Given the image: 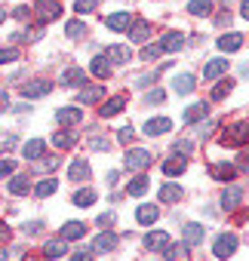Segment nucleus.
<instances>
[{
  "label": "nucleus",
  "mask_w": 249,
  "mask_h": 261,
  "mask_svg": "<svg viewBox=\"0 0 249 261\" xmlns=\"http://www.w3.org/2000/svg\"><path fill=\"white\" fill-rule=\"evenodd\" d=\"M185 46V37L179 34V31H169V34H163V40H160V49L163 53H179Z\"/></svg>",
  "instance_id": "15"
},
{
  "label": "nucleus",
  "mask_w": 249,
  "mask_h": 261,
  "mask_svg": "<svg viewBox=\"0 0 249 261\" xmlns=\"http://www.w3.org/2000/svg\"><path fill=\"white\" fill-rule=\"evenodd\" d=\"M25 261H37V258H31V255H28V258H25Z\"/></svg>",
  "instance_id": "60"
},
{
  "label": "nucleus",
  "mask_w": 249,
  "mask_h": 261,
  "mask_svg": "<svg viewBox=\"0 0 249 261\" xmlns=\"http://www.w3.org/2000/svg\"><path fill=\"white\" fill-rule=\"evenodd\" d=\"M209 114V105H191L188 111H185V123H197V120H203Z\"/></svg>",
  "instance_id": "33"
},
{
  "label": "nucleus",
  "mask_w": 249,
  "mask_h": 261,
  "mask_svg": "<svg viewBox=\"0 0 249 261\" xmlns=\"http://www.w3.org/2000/svg\"><path fill=\"white\" fill-rule=\"evenodd\" d=\"M111 221H114V215H111V212H108V215H98V224H102V227H105V224H111Z\"/></svg>",
  "instance_id": "55"
},
{
  "label": "nucleus",
  "mask_w": 249,
  "mask_h": 261,
  "mask_svg": "<svg viewBox=\"0 0 249 261\" xmlns=\"http://www.w3.org/2000/svg\"><path fill=\"white\" fill-rule=\"evenodd\" d=\"M185 169H188V160H185V157H172V160H166V163H163V175H169V178L182 175Z\"/></svg>",
  "instance_id": "22"
},
{
  "label": "nucleus",
  "mask_w": 249,
  "mask_h": 261,
  "mask_svg": "<svg viewBox=\"0 0 249 261\" xmlns=\"http://www.w3.org/2000/svg\"><path fill=\"white\" fill-rule=\"evenodd\" d=\"M123 166L133 169V172H145L151 166V154L145 148H133V151H127V157H123Z\"/></svg>",
  "instance_id": "1"
},
{
  "label": "nucleus",
  "mask_w": 249,
  "mask_h": 261,
  "mask_svg": "<svg viewBox=\"0 0 249 261\" xmlns=\"http://www.w3.org/2000/svg\"><path fill=\"white\" fill-rule=\"evenodd\" d=\"M243 74H246V77H249V65H246V68H243Z\"/></svg>",
  "instance_id": "58"
},
{
  "label": "nucleus",
  "mask_w": 249,
  "mask_h": 261,
  "mask_svg": "<svg viewBox=\"0 0 249 261\" xmlns=\"http://www.w3.org/2000/svg\"><path fill=\"white\" fill-rule=\"evenodd\" d=\"M133 136H136V133H133V126H123L120 133H117V142H120V145H130V142H133Z\"/></svg>",
  "instance_id": "44"
},
{
  "label": "nucleus",
  "mask_w": 249,
  "mask_h": 261,
  "mask_svg": "<svg viewBox=\"0 0 249 261\" xmlns=\"http://www.w3.org/2000/svg\"><path fill=\"white\" fill-rule=\"evenodd\" d=\"M243 46V37L237 34V31H231V34H221L218 37V49H225V53H237Z\"/></svg>",
  "instance_id": "16"
},
{
  "label": "nucleus",
  "mask_w": 249,
  "mask_h": 261,
  "mask_svg": "<svg viewBox=\"0 0 249 261\" xmlns=\"http://www.w3.org/2000/svg\"><path fill=\"white\" fill-rule=\"evenodd\" d=\"M56 188H59L56 178H43V181L34 185V194H37V197H49V194H56Z\"/></svg>",
  "instance_id": "37"
},
{
  "label": "nucleus",
  "mask_w": 249,
  "mask_h": 261,
  "mask_svg": "<svg viewBox=\"0 0 249 261\" xmlns=\"http://www.w3.org/2000/svg\"><path fill=\"white\" fill-rule=\"evenodd\" d=\"M176 154H191V142H179L176 145Z\"/></svg>",
  "instance_id": "51"
},
{
  "label": "nucleus",
  "mask_w": 249,
  "mask_h": 261,
  "mask_svg": "<svg viewBox=\"0 0 249 261\" xmlns=\"http://www.w3.org/2000/svg\"><path fill=\"white\" fill-rule=\"evenodd\" d=\"M179 200H182V188L179 185L169 181V185L160 188V203H179Z\"/></svg>",
  "instance_id": "31"
},
{
  "label": "nucleus",
  "mask_w": 249,
  "mask_h": 261,
  "mask_svg": "<svg viewBox=\"0 0 249 261\" xmlns=\"http://www.w3.org/2000/svg\"><path fill=\"white\" fill-rule=\"evenodd\" d=\"M169 129H172V120L169 117H154V120H148L145 123V136H163V133H169Z\"/></svg>",
  "instance_id": "7"
},
{
  "label": "nucleus",
  "mask_w": 249,
  "mask_h": 261,
  "mask_svg": "<svg viewBox=\"0 0 249 261\" xmlns=\"http://www.w3.org/2000/svg\"><path fill=\"white\" fill-rule=\"evenodd\" d=\"M127 194H130V197H145V194H148V178H145V175H136V178L127 185Z\"/></svg>",
  "instance_id": "30"
},
{
  "label": "nucleus",
  "mask_w": 249,
  "mask_h": 261,
  "mask_svg": "<svg viewBox=\"0 0 249 261\" xmlns=\"http://www.w3.org/2000/svg\"><path fill=\"white\" fill-rule=\"evenodd\" d=\"M31 16V7H16V19H28Z\"/></svg>",
  "instance_id": "50"
},
{
  "label": "nucleus",
  "mask_w": 249,
  "mask_h": 261,
  "mask_svg": "<svg viewBox=\"0 0 249 261\" xmlns=\"http://www.w3.org/2000/svg\"><path fill=\"white\" fill-rule=\"evenodd\" d=\"M71 261H92V252H74Z\"/></svg>",
  "instance_id": "53"
},
{
  "label": "nucleus",
  "mask_w": 249,
  "mask_h": 261,
  "mask_svg": "<svg viewBox=\"0 0 249 261\" xmlns=\"http://www.w3.org/2000/svg\"><path fill=\"white\" fill-rule=\"evenodd\" d=\"M194 86H197V83H194V77H191V74H179V77H176V83H172V89H176L179 95L194 92Z\"/></svg>",
  "instance_id": "28"
},
{
  "label": "nucleus",
  "mask_w": 249,
  "mask_h": 261,
  "mask_svg": "<svg viewBox=\"0 0 249 261\" xmlns=\"http://www.w3.org/2000/svg\"><path fill=\"white\" fill-rule=\"evenodd\" d=\"M228 71V59H209L203 65V80H218Z\"/></svg>",
  "instance_id": "8"
},
{
  "label": "nucleus",
  "mask_w": 249,
  "mask_h": 261,
  "mask_svg": "<svg viewBox=\"0 0 249 261\" xmlns=\"http://www.w3.org/2000/svg\"><path fill=\"white\" fill-rule=\"evenodd\" d=\"M102 95H105V86H89V89L80 92V105H92V101H98Z\"/></svg>",
  "instance_id": "35"
},
{
  "label": "nucleus",
  "mask_w": 249,
  "mask_h": 261,
  "mask_svg": "<svg viewBox=\"0 0 249 261\" xmlns=\"http://www.w3.org/2000/svg\"><path fill=\"white\" fill-rule=\"evenodd\" d=\"M145 246H148L151 252H163V249L169 246V233H166V230H151V233L145 237Z\"/></svg>",
  "instance_id": "11"
},
{
  "label": "nucleus",
  "mask_w": 249,
  "mask_h": 261,
  "mask_svg": "<svg viewBox=\"0 0 249 261\" xmlns=\"http://www.w3.org/2000/svg\"><path fill=\"white\" fill-rule=\"evenodd\" d=\"M237 252V237L234 233H221L215 243H212V255L215 258H231Z\"/></svg>",
  "instance_id": "4"
},
{
  "label": "nucleus",
  "mask_w": 249,
  "mask_h": 261,
  "mask_svg": "<svg viewBox=\"0 0 249 261\" xmlns=\"http://www.w3.org/2000/svg\"><path fill=\"white\" fill-rule=\"evenodd\" d=\"M89 145H92L95 151H108V139H98V136H95V139H89Z\"/></svg>",
  "instance_id": "48"
},
{
  "label": "nucleus",
  "mask_w": 249,
  "mask_h": 261,
  "mask_svg": "<svg viewBox=\"0 0 249 261\" xmlns=\"http://www.w3.org/2000/svg\"><path fill=\"white\" fill-rule=\"evenodd\" d=\"M10 108V95H7V89H0V111H7Z\"/></svg>",
  "instance_id": "49"
},
{
  "label": "nucleus",
  "mask_w": 249,
  "mask_h": 261,
  "mask_svg": "<svg viewBox=\"0 0 249 261\" xmlns=\"http://www.w3.org/2000/svg\"><path fill=\"white\" fill-rule=\"evenodd\" d=\"M92 74H95L98 80H108V77H111V62H108L105 56H95V59H92Z\"/></svg>",
  "instance_id": "27"
},
{
  "label": "nucleus",
  "mask_w": 249,
  "mask_h": 261,
  "mask_svg": "<svg viewBox=\"0 0 249 261\" xmlns=\"http://www.w3.org/2000/svg\"><path fill=\"white\" fill-rule=\"evenodd\" d=\"M228 92H231V80H221L218 86H212V95H209V98H212V101H221Z\"/></svg>",
  "instance_id": "40"
},
{
  "label": "nucleus",
  "mask_w": 249,
  "mask_h": 261,
  "mask_svg": "<svg viewBox=\"0 0 249 261\" xmlns=\"http://www.w3.org/2000/svg\"><path fill=\"white\" fill-rule=\"evenodd\" d=\"M130 22H133L130 10H123V13H114V16H108V19H105V25H108L111 31H130Z\"/></svg>",
  "instance_id": "9"
},
{
  "label": "nucleus",
  "mask_w": 249,
  "mask_h": 261,
  "mask_svg": "<svg viewBox=\"0 0 249 261\" xmlns=\"http://www.w3.org/2000/svg\"><path fill=\"white\" fill-rule=\"evenodd\" d=\"M53 92V83L49 80H34V83H25L22 86V95L25 98H40V95H49Z\"/></svg>",
  "instance_id": "6"
},
{
  "label": "nucleus",
  "mask_w": 249,
  "mask_h": 261,
  "mask_svg": "<svg viewBox=\"0 0 249 261\" xmlns=\"http://www.w3.org/2000/svg\"><path fill=\"white\" fill-rule=\"evenodd\" d=\"M59 83L68 86V89H74V86H83V83H86V74H83L80 68H68V71H62Z\"/></svg>",
  "instance_id": "10"
},
{
  "label": "nucleus",
  "mask_w": 249,
  "mask_h": 261,
  "mask_svg": "<svg viewBox=\"0 0 249 261\" xmlns=\"http://www.w3.org/2000/svg\"><path fill=\"white\" fill-rule=\"evenodd\" d=\"M74 203H77V206H92V203H95V191H92V188L77 191V194H74Z\"/></svg>",
  "instance_id": "38"
},
{
  "label": "nucleus",
  "mask_w": 249,
  "mask_h": 261,
  "mask_svg": "<svg viewBox=\"0 0 249 261\" xmlns=\"http://www.w3.org/2000/svg\"><path fill=\"white\" fill-rule=\"evenodd\" d=\"M34 166H40V169H56V166H59V157H46V160H37Z\"/></svg>",
  "instance_id": "47"
},
{
  "label": "nucleus",
  "mask_w": 249,
  "mask_h": 261,
  "mask_svg": "<svg viewBox=\"0 0 249 261\" xmlns=\"http://www.w3.org/2000/svg\"><path fill=\"white\" fill-rule=\"evenodd\" d=\"M40 227H43L40 221H28V224H25V230H28V233H40Z\"/></svg>",
  "instance_id": "52"
},
{
  "label": "nucleus",
  "mask_w": 249,
  "mask_h": 261,
  "mask_svg": "<svg viewBox=\"0 0 249 261\" xmlns=\"http://www.w3.org/2000/svg\"><path fill=\"white\" fill-rule=\"evenodd\" d=\"M114 246H117V233L105 230V233H98V237H95V243H92V252H111Z\"/></svg>",
  "instance_id": "19"
},
{
  "label": "nucleus",
  "mask_w": 249,
  "mask_h": 261,
  "mask_svg": "<svg viewBox=\"0 0 249 261\" xmlns=\"http://www.w3.org/2000/svg\"><path fill=\"white\" fill-rule=\"evenodd\" d=\"M188 249H191L188 243H176V246L169 243V246L163 249V258H166V261H176V258H182V255H188Z\"/></svg>",
  "instance_id": "34"
},
{
  "label": "nucleus",
  "mask_w": 249,
  "mask_h": 261,
  "mask_svg": "<svg viewBox=\"0 0 249 261\" xmlns=\"http://www.w3.org/2000/svg\"><path fill=\"white\" fill-rule=\"evenodd\" d=\"M240 203H243V188H237V185L225 188V194H221V206H225V209H237Z\"/></svg>",
  "instance_id": "14"
},
{
  "label": "nucleus",
  "mask_w": 249,
  "mask_h": 261,
  "mask_svg": "<svg viewBox=\"0 0 249 261\" xmlns=\"http://www.w3.org/2000/svg\"><path fill=\"white\" fill-rule=\"evenodd\" d=\"M240 16H243V19H249V0H246L243 7H240Z\"/></svg>",
  "instance_id": "56"
},
{
  "label": "nucleus",
  "mask_w": 249,
  "mask_h": 261,
  "mask_svg": "<svg viewBox=\"0 0 249 261\" xmlns=\"http://www.w3.org/2000/svg\"><path fill=\"white\" fill-rule=\"evenodd\" d=\"M4 19H7V10H0V22H4Z\"/></svg>",
  "instance_id": "57"
},
{
  "label": "nucleus",
  "mask_w": 249,
  "mask_h": 261,
  "mask_svg": "<svg viewBox=\"0 0 249 261\" xmlns=\"http://www.w3.org/2000/svg\"><path fill=\"white\" fill-rule=\"evenodd\" d=\"M16 59H19V49H16V46L0 49V65H10V62H16Z\"/></svg>",
  "instance_id": "42"
},
{
  "label": "nucleus",
  "mask_w": 249,
  "mask_h": 261,
  "mask_svg": "<svg viewBox=\"0 0 249 261\" xmlns=\"http://www.w3.org/2000/svg\"><path fill=\"white\" fill-rule=\"evenodd\" d=\"M105 59H111L114 65H123V62L133 59V53H130V46H108L105 49Z\"/></svg>",
  "instance_id": "21"
},
{
  "label": "nucleus",
  "mask_w": 249,
  "mask_h": 261,
  "mask_svg": "<svg viewBox=\"0 0 249 261\" xmlns=\"http://www.w3.org/2000/svg\"><path fill=\"white\" fill-rule=\"evenodd\" d=\"M53 145L62 148V151H65V148H74V145H77V136H74V133H56V136H53Z\"/></svg>",
  "instance_id": "36"
},
{
  "label": "nucleus",
  "mask_w": 249,
  "mask_h": 261,
  "mask_svg": "<svg viewBox=\"0 0 249 261\" xmlns=\"http://www.w3.org/2000/svg\"><path fill=\"white\" fill-rule=\"evenodd\" d=\"M65 243H68V240H49V243L43 246V255L53 258V261H56V258H65V255H68V246H65Z\"/></svg>",
  "instance_id": "20"
},
{
  "label": "nucleus",
  "mask_w": 249,
  "mask_h": 261,
  "mask_svg": "<svg viewBox=\"0 0 249 261\" xmlns=\"http://www.w3.org/2000/svg\"><path fill=\"white\" fill-rule=\"evenodd\" d=\"M234 175H237V169H234L231 163H215V166H212V178H215V181H231Z\"/></svg>",
  "instance_id": "29"
},
{
  "label": "nucleus",
  "mask_w": 249,
  "mask_h": 261,
  "mask_svg": "<svg viewBox=\"0 0 249 261\" xmlns=\"http://www.w3.org/2000/svg\"><path fill=\"white\" fill-rule=\"evenodd\" d=\"M160 218V209L157 206H139V212H136V221L139 224H154Z\"/></svg>",
  "instance_id": "25"
},
{
  "label": "nucleus",
  "mask_w": 249,
  "mask_h": 261,
  "mask_svg": "<svg viewBox=\"0 0 249 261\" xmlns=\"http://www.w3.org/2000/svg\"><path fill=\"white\" fill-rule=\"evenodd\" d=\"M148 37H151V25H148V22H136L133 31H130V40H133V43H145Z\"/></svg>",
  "instance_id": "26"
},
{
  "label": "nucleus",
  "mask_w": 249,
  "mask_h": 261,
  "mask_svg": "<svg viewBox=\"0 0 249 261\" xmlns=\"http://www.w3.org/2000/svg\"><path fill=\"white\" fill-rule=\"evenodd\" d=\"M10 194H16V197L31 194V178H28V175H13V178H10Z\"/></svg>",
  "instance_id": "17"
},
{
  "label": "nucleus",
  "mask_w": 249,
  "mask_h": 261,
  "mask_svg": "<svg viewBox=\"0 0 249 261\" xmlns=\"http://www.w3.org/2000/svg\"><path fill=\"white\" fill-rule=\"evenodd\" d=\"M148 261H154V258H148Z\"/></svg>",
  "instance_id": "61"
},
{
  "label": "nucleus",
  "mask_w": 249,
  "mask_h": 261,
  "mask_svg": "<svg viewBox=\"0 0 249 261\" xmlns=\"http://www.w3.org/2000/svg\"><path fill=\"white\" fill-rule=\"evenodd\" d=\"M4 258H7V252H0V261H4Z\"/></svg>",
  "instance_id": "59"
},
{
  "label": "nucleus",
  "mask_w": 249,
  "mask_h": 261,
  "mask_svg": "<svg viewBox=\"0 0 249 261\" xmlns=\"http://www.w3.org/2000/svg\"><path fill=\"white\" fill-rule=\"evenodd\" d=\"M98 7V0H74V10L80 13V16H86V13H92Z\"/></svg>",
  "instance_id": "41"
},
{
  "label": "nucleus",
  "mask_w": 249,
  "mask_h": 261,
  "mask_svg": "<svg viewBox=\"0 0 249 261\" xmlns=\"http://www.w3.org/2000/svg\"><path fill=\"white\" fill-rule=\"evenodd\" d=\"M160 53H163L160 43H157V46H145V49H142V59H145V62H154V59H160Z\"/></svg>",
  "instance_id": "43"
},
{
  "label": "nucleus",
  "mask_w": 249,
  "mask_h": 261,
  "mask_svg": "<svg viewBox=\"0 0 249 261\" xmlns=\"http://www.w3.org/2000/svg\"><path fill=\"white\" fill-rule=\"evenodd\" d=\"M123 108H127V98H123V95H114V98H108V101H105V105L98 108V114H102V117L108 120V117H117V114H120Z\"/></svg>",
  "instance_id": "12"
},
{
  "label": "nucleus",
  "mask_w": 249,
  "mask_h": 261,
  "mask_svg": "<svg viewBox=\"0 0 249 261\" xmlns=\"http://www.w3.org/2000/svg\"><path fill=\"white\" fill-rule=\"evenodd\" d=\"M188 13L191 16H212V0H191Z\"/></svg>",
  "instance_id": "32"
},
{
  "label": "nucleus",
  "mask_w": 249,
  "mask_h": 261,
  "mask_svg": "<svg viewBox=\"0 0 249 261\" xmlns=\"http://www.w3.org/2000/svg\"><path fill=\"white\" fill-rule=\"evenodd\" d=\"M203 233H206L203 224H185V243L188 246H200L203 243Z\"/></svg>",
  "instance_id": "23"
},
{
  "label": "nucleus",
  "mask_w": 249,
  "mask_h": 261,
  "mask_svg": "<svg viewBox=\"0 0 249 261\" xmlns=\"http://www.w3.org/2000/svg\"><path fill=\"white\" fill-rule=\"evenodd\" d=\"M65 34H68V37H83V34H86V25L74 19V22H68V25H65Z\"/></svg>",
  "instance_id": "39"
},
{
  "label": "nucleus",
  "mask_w": 249,
  "mask_h": 261,
  "mask_svg": "<svg viewBox=\"0 0 249 261\" xmlns=\"http://www.w3.org/2000/svg\"><path fill=\"white\" fill-rule=\"evenodd\" d=\"M16 172V163L13 160H0V178H7V175H13Z\"/></svg>",
  "instance_id": "46"
},
{
  "label": "nucleus",
  "mask_w": 249,
  "mask_h": 261,
  "mask_svg": "<svg viewBox=\"0 0 249 261\" xmlns=\"http://www.w3.org/2000/svg\"><path fill=\"white\" fill-rule=\"evenodd\" d=\"M43 151H46V145H43L40 139L25 142V148H22V154H25V160H28V163H37V160L43 157Z\"/></svg>",
  "instance_id": "13"
},
{
  "label": "nucleus",
  "mask_w": 249,
  "mask_h": 261,
  "mask_svg": "<svg viewBox=\"0 0 249 261\" xmlns=\"http://www.w3.org/2000/svg\"><path fill=\"white\" fill-rule=\"evenodd\" d=\"M4 240H10V227H7L4 221H0V243H4Z\"/></svg>",
  "instance_id": "54"
},
{
  "label": "nucleus",
  "mask_w": 249,
  "mask_h": 261,
  "mask_svg": "<svg viewBox=\"0 0 249 261\" xmlns=\"http://www.w3.org/2000/svg\"><path fill=\"white\" fill-rule=\"evenodd\" d=\"M34 16H37V22H40V25H46V22L59 19V16H62L59 0H37V10H34Z\"/></svg>",
  "instance_id": "3"
},
{
  "label": "nucleus",
  "mask_w": 249,
  "mask_h": 261,
  "mask_svg": "<svg viewBox=\"0 0 249 261\" xmlns=\"http://www.w3.org/2000/svg\"><path fill=\"white\" fill-rule=\"evenodd\" d=\"M83 120V108H59L56 111V123L59 126H77Z\"/></svg>",
  "instance_id": "5"
},
{
  "label": "nucleus",
  "mask_w": 249,
  "mask_h": 261,
  "mask_svg": "<svg viewBox=\"0 0 249 261\" xmlns=\"http://www.w3.org/2000/svg\"><path fill=\"white\" fill-rule=\"evenodd\" d=\"M163 98H166V95H163V89H151V92L145 95V101H148V105H160Z\"/></svg>",
  "instance_id": "45"
},
{
  "label": "nucleus",
  "mask_w": 249,
  "mask_h": 261,
  "mask_svg": "<svg viewBox=\"0 0 249 261\" xmlns=\"http://www.w3.org/2000/svg\"><path fill=\"white\" fill-rule=\"evenodd\" d=\"M86 233V224L83 221H65L62 224V240H80Z\"/></svg>",
  "instance_id": "18"
},
{
  "label": "nucleus",
  "mask_w": 249,
  "mask_h": 261,
  "mask_svg": "<svg viewBox=\"0 0 249 261\" xmlns=\"http://www.w3.org/2000/svg\"><path fill=\"white\" fill-rule=\"evenodd\" d=\"M246 142H249V123H234L228 133L221 136V145H228V148H240Z\"/></svg>",
  "instance_id": "2"
},
{
  "label": "nucleus",
  "mask_w": 249,
  "mask_h": 261,
  "mask_svg": "<svg viewBox=\"0 0 249 261\" xmlns=\"http://www.w3.org/2000/svg\"><path fill=\"white\" fill-rule=\"evenodd\" d=\"M68 175H71V181H86L89 178V163L86 160H74L71 169H68Z\"/></svg>",
  "instance_id": "24"
}]
</instances>
